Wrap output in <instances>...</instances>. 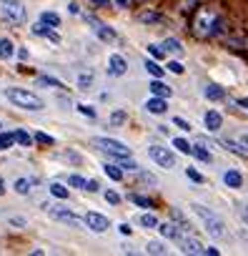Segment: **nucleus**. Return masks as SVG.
Wrapping results in <instances>:
<instances>
[{
    "instance_id": "nucleus-1",
    "label": "nucleus",
    "mask_w": 248,
    "mask_h": 256,
    "mask_svg": "<svg viewBox=\"0 0 248 256\" xmlns=\"http://www.w3.org/2000/svg\"><path fill=\"white\" fill-rule=\"evenodd\" d=\"M223 28H226L223 18L211 8H203L193 20V33L198 35V38H213V35L223 33Z\"/></svg>"
},
{
    "instance_id": "nucleus-2",
    "label": "nucleus",
    "mask_w": 248,
    "mask_h": 256,
    "mask_svg": "<svg viewBox=\"0 0 248 256\" xmlns=\"http://www.w3.org/2000/svg\"><path fill=\"white\" fill-rule=\"evenodd\" d=\"M191 208L200 216V221H203L205 231H208L213 239H223V236H226V224L221 221V218H218L211 208H205V206H200V204H193Z\"/></svg>"
},
{
    "instance_id": "nucleus-3",
    "label": "nucleus",
    "mask_w": 248,
    "mask_h": 256,
    "mask_svg": "<svg viewBox=\"0 0 248 256\" xmlns=\"http://www.w3.org/2000/svg\"><path fill=\"white\" fill-rule=\"evenodd\" d=\"M5 98L15 103L18 108H25V111H40L43 108V101L25 88H5Z\"/></svg>"
},
{
    "instance_id": "nucleus-4",
    "label": "nucleus",
    "mask_w": 248,
    "mask_h": 256,
    "mask_svg": "<svg viewBox=\"0 0 248 256\" xmlns=\"http://www.w3.org/2000/svg\"><path fill=\"white\" fill-rule=\"evenodd\" d=\"M93 143L98 146V149L103 151V154H108V156H113V158H131V149L126 143H120V141H115V138H93Z\"/></svg>"
},
{
    "instance_id": "nucleus-5",
    "label": "nucleus",
    "mask_w": 248,
    "mask_h": 256,
    "mask_svg": "<svg viewBox=\"0 0 248 256\" xmlns=\"http://www.w3.org/2000/svg\"><path fill=\"white\" fill-rule=\"evenodd\" d=\"M0 18L10 25H20V23H25V8L18 0H3L0 3Z\"/></svg>"
},
{
    "instance_id": "nucleus-6",
    "label": "nucleus",
    "mask_w": 248,
    "mask_h": 256,
    "mask_svg": "<svg viewBox=\"0 0 248 256\" xmlns=\"http://www.w3.org/2000/svg\"><path fill=\"white\" fill-rule=\"evenodd\" d=\"M148 154H150V158H153L158 166H163V168H173V166H176V156H173V151L163 149V146H150Z\"/></svg>"
},
{
    "instance_id": "nucleus-7",
    "label": "nucleus",
    "mask_w": 248,
    "mask_h": 256,
    "mask_svg": "<svg viewBox=\"0 0 248 256\" xmlns=\"http://www.w3.org/2000/svg\"><path fill=\"white\" fill-rule=\"evenodd\" d=\"M46 211H48V216H53L55 221H63V224H70V226H80V218L73 213V211H68V208H63V206H46Z\"/></svg>"
},
{
    "instance_id": "nucleus-8",
    "label": "nucleus",
    "mask_w": 248,
    "mask_h": 256,
    "mask_svg": "<svg viewBox=\"0 0 248 256\" xmlns=\"http://www.w3.org/2000/svg\"><path fill=\"white\" fill-rule=\"evenodd\" d=\"M83 221H86V226H88L91 231H96V234H103V231H108V226H110L108 218L100 216V213H96V211H88Z\"/></svg>"
},
{
    "instance_id": "nucleus-9",
    "label": "nucleus",
    "mask_w": 248,
    "mask_h": 256,
    "mask_svg": "<svg viewBox=\"0 0 248 256\" xmlns=\"http://www.w3.org/2000/svg\"><path fill=\"white\" fill-rule=\"evenodd\" d=\"M128 70V60L123 58V55H118V53H113L110 58H108V76H123V73Z\"/></svg>"
},
{
    "instance_id": "nucleus-10",
    "label": "nucleus",
    "mask_w": 248,
    "mask_h": 256,
    "mask_svg": "<svg viewBox=\"0 0 248 256\" xmlns=\"http://www.w3.org/2000/svg\"><path fill=\"white\" fill-rule=\"evenodd\" d=\"M88 23L93 25V33L98 35L100 41H105V43H113V41H115V30L108 28L105 23H100V20H96V18H88Z\"/></svg>"
},
{
    "instance_id": "nucleus-11",
    "label": "nucleus",
    "mask_w": 248,
    "mask_h": 256,
    "mask_svg": "<svg viewBox=\"0 0 248 256\" xmlns=\"http://www.w3.org/2000/svg\"><path fill=\"white\" fill-rule=\"evenodd\" d=\"M178 246L183 254H208V246H203L198 239H191V236H183L178 241Z\"/></svg>"
},
{
    "instance_id": "nucleus-12",
    "label": "nucleus",
    "mask_w": 248,
    "mask_h": 256,
    "mask_svg": "<svg viewBox=\"0 0 248 256\" xmlns=\"http://www.w3.org/2000/svg\"><path fill=\"white\" fill-rule=\"evenodd\" d=\"M158 231H160L165 239H171V241H181V239L186 236V231H188V229L176 226V224H158Z\"/></svg>"
},
{
    "instance_id": "nucleus-13",
    "label": "nucleus",
    "mask_w": 248,
    "mask_h": 256,
    "mask_svg": "<svg viewBox=\"0 0 248 256\" xmlns=\"http://www.w3.org/2000/svg\"><path fill=\"white\" fill-rule=\"evenodd\" d=\"M203 123H205V128H208L211 133H216V131H221V126H223V116L218 113V111H208L203 116Z\"/></svg>"
},
{
    "instance_id": "nucleus-14",
    "label": "nucleus",
    "mask_w": 248,
    "mask_h": 256,
    "mask_svg": "<svg viewBox=\"0 0 248 256\" xmlns=\"http://www.w3.org/2000/svg\"><path fill=\"white\" fill-rule=\"evenodd\" d=\"M15 55V46L10 38H0V60H10Z\"/></svg>"
},
{
    "instance_id": "nucleus-15",
    "label": "nucleus",
    "mask_w": 248,
    "mask_h": 256,
    "mask_svg": "<svg viewBox=\"0 0 248 256\" xmlns=\"http://www.w3.org/2000/svg\"><path fill=\"white\" fill-rule=\"evenodd\" d=\"M163 51H165V55H183V46H181V41H176V38H165L163 41Z\"/></svg>"
},
{
    "instance_id": "nucleus-16",
    "label": "nucleus",
    "mask_w": 248,
    "mask_h": 256,
    "mask_svg": "<svg viewBox=\"0 0 248 256\" xmlns=\"http://www.w3.org/2000/svg\"><path fill=\"white\" fill-rule=\"evenodd\" d=\"M146 108H148V113H155V116H160V113H165V101H163L160 96H155V98L146 101Z\"/></svg>"
},
{
    "instance_id": "nucleus-17",
    "label": "nucleus",
    "mask_w": 248,
    "mask_h": 256,
    "mask_svg": "<svg viewBox=\"0 0 248 256\" xmlns=\"http://www.w3.org/2000/svg\"><path fill=\"white\" fill-rule=\"evenodd\" d=\"M223 181H226L228 189H241V186H243V176H241L238 171H226V173H223Z\"/></svg>"
},
{
    "instance_id": "nucleus-18",
    "label": "nucleus",
    "mask_w": 248,
    "mask_h": 256,
    "mask_svg": "<svg viewBox=\"0 0 248 256\" xmlns=\"http://www.w3.org/2000/svg\"><path fill=\"white\" fill-rule=\"evenodd\" d=\"M33 35H48V38H50L53 43H58V41H60L58 35H55V33L50 30V25H46L43 20H40V23H35V25H33Z\"/></svg>"
},
{
    "instance_id": "nucleus-19",
    "label": "nucleus",
    "mask_w": 248,
    "mask_h": 256,
    "mask_svg": "<svg viewBox=\"0 0 248 256\" xmlns=\"http://www.w3.org/2000/svg\"><path fill=\"white\" fill-rule=\"evenodd\" d=\"M148 88H150V93H153V96H160V98H171V96H173V91H171L168 86H165V83H160L158 78H155Z\"/></svg>"
},
{
    "instance_id": "nucleus-20",
    "label": "nucleus",
    "mask_w": 248,
    "mask_h": 256,
    "mask_svg": "<svg viewBox=\"0 0 248 256\" xmlns=\"http://www.w3.org/2000/svg\"><path fill=\"white\" fill-rule=\"evenodd\" d=\"M193 156H196L198 161H203V163H211V161H213L211 151H205L203 143H196V146H193Z\"/></svg>"
},
{
    "instance_id": "nucleus-21",
    "label": "nucleus",
    "mask_w": 248,
    "mask_h": 256,
    "mask_svg": "<svg viewBox=\"0 0 248 256\" xmlns=\"http://www.w3.org/2000/svg\"><path fill=\"white\" fill-rule=\"evenodd\" d=\"M203 96L205 98H211V101H221L226 93H223V88L221 86H216V83H211V86H205V91H203Z\"/></svg>"
},
{
    "instance_id": "nucleus-22",
    "label": "nucleus",
    "mask_w": 248,
    "mask_h": 256,
    "mask_svg": "<svg viewBox=\"0 0 248 256\" xmlns=\"http://www.w3.org/2000/svg\"><path fill=\"white\" fill-rule=\"evenodd\" d=\"M40 20H43L46 25H50V28H58V25H60V15H58V13H50V10L40 13Z\"/></svg>"
},
{
    "instance_id": "nucleus-23",
    "label": "nucleus",
    "mask_w": 248,
    "mask_h": 256,
    "mask_svg": "<svg viewBox=\"0 0 248 256\" xmlns=\"http://www.w3.org/2000/svg\"><path fill=\"white\" fill-rule=\"evenodd\" d=\"M223 146H226V149H231L236 156H248V149H246L241 141H238V143H236V141H223Z\"/></svg>"
},
{
    "instance_id": "nucleus-24",
    "label": "nucleus",
    "mask_w": 248,
    "mask_h": 256,
    "mask_svg": "<svg viewBox=\"0 0 248 256\" xmlns=\"http://www.w3.org/2000/svg\"><path fill=\"white\" fill-rule=\"evenodd\" d=\"M146 251H148V254H168V246H165L163 241H148V244H146Z\"/></svg>"
},
{
    "instance_id": "nucleus-25",
    "label": "nucleus",
    "mask_w": 248,
    "mask_h": 256,
    "mask_svg": "<svg viewBox=\"0 0 248 256\" xmlns=\"http://www.w3.org/2000/svg\"><path fill=\"white\" fill-rule=\"evenodd\" d=\"M141 226H146V229H158V218L153 216V213H141Z\"/></svg>"
},
{
    "instance_id": "nucleus-26",
    "label": "nucleus",
    "mask_w": 248,
    "mask_h": 256,
    "mask_svg": "<svg viewBox=\"0 0 248 256\" xmlns=\"http://www.w3.org/2000/svg\"><path fill=\"white\" fill-rule=\"evenodd\" d=\"M146 70L150 73V76H153V78H160V76H163V73H165V68H160V65H158L155 60H146Z\"/></svg>"
},
{
    "instance_id": "nucleus-27",
    "label": "nucleus",
    "mask_w": 248,
    "mask_h": 256,
    "mask_svg": "<svg viewBox=\"0 0 248 256\" xmlns=\"http://www.w3.org/2000/svg\"><path fill=\"white\" fill-rule=\"evenodd\" d=\"M103 171H105V176H108V178H113V181H120V178H123V173H120V166L105 163V166H103Z\"/></svg>"
},
{
    "instance_id": "nucleus-28",
    "label": "nucleus",
    "mask_w": 248,
    "mask_h": 256,
    "mask_svg": "<svg viewBox=\"0 0 248 256\" xmlns=\"http://www.w3.org/2000/svg\"><path fill=\"white\" fill-rule=\"evenodd\" d=\"M68 184H70L73 189H83V191H86V186H88V181L83 178V176H78V173H73V176H68Z\"/></svg>"
},
{
    "instance_id": "nucleus-29",
    "label": "nucleus",
    "mask_w": 248,
    "mask_h": 256,
    "mask_svg": "<svg viewBox=\"0 0 248 256\" xmlns=\"http://www.w3.org/2000/svg\"><path fill=\"white\" fill-rule=\"evenodd\" d=\"M15 143V133H0V151H8Z\"/></svg>"
},
{
    "instance_id": "nucleus-30",
    "label": "nucleus",
    "mask_w": 248,
    "mask_h": 256,
    "mask_svg": "<svg viewBox=\"0 0 248 256\" xmlns=\"http://www.w3.org/2000/svg\"><path fill=\"white\" fill-rule=\"evenodd\" d=\"M13 189H15L20 196H25V194H30V181H28V178H18L15 184H13Z\"/></svg>"
},
{
    "instance_id": "nucleus-31",
    "label": "nucleus",
    "mask_w": 248,
    "mask_h": 256,
    "mask_svg": "<svg viewBox=\"0 0 248 256\" xmlns=\"http://www.w3.org/2000/svg\"><path fill=\"white\" fill-rule=\"evenodd\" d=\"M126 121H128V113H126V111H113V113H110V123H113V126H123Z\"/></svg>"
},
{
    "instance_id": "nucleus-32",
    "label": "nucleus",
    "mask_w": 248,
    "mask_h": 256,
    "mask_svg": "<svg viewBox=\"0 0 248 256\" xmlns=\"http://www.w3.org/2000/svg\"><path fill=\"white\" fill-rule=\"evenodd\" d=\"M91 83H93V73H80V76H78V88L88 91Z\"/></svg>"
},
{
    "instance_id": "nucleus-33",
    "label": "nucleus",
    "mask_w": 248,
    "mask_h": 256,
    "mask_svg": "<svg viewBox=\"0 0 248 256\" xmlns=\"http://www.w3.org/2000/svg\"><path fill=\"white\" fill-rule=\"evenodd\" d=\"M15 141H18L20 146H25V149H28V146L33 143V138H30V133H25L23 128H18V131H15Z\"/></svg>"
},
{
    "instance_id": "nucleus-34",
    "label": "nucleus",
    "mask_w": 248,
    "mask_h": 256,
    "mask_svg": "<svg viewBox=\"0 0 248 256\" xmlns=\"http://www.w3.org/2000/svg\"><path fill=\"white\" fill-rule=\"evenodd\" d=\"M138 20H141V23H158V20H160V15H158V13H153V10H143V13L138 15Z\"/></svg>"
},
{
    "instance_id": "nucleus-35",
    "label": "nucleus",
    "mask_w": 248,
    "mask_h": 256,
    "mask_svg": "<svg viewBox=\"0 0 248 256\" xmlns=\"http://www.w3.org/2000/svg\"><path fill=\"white\" fill-rule=\"evenodd\" d=\"M50 194H53L55 199H68V189H65L63 184H50Z\"/></svg>"
},
{
    "instance_id": "nucleus-36",
    "label": "nucleus",
    "mask_w": 248,
    "mask_h": 256,
    "mask_svg": "<svg viewBox=\"0 0 248 256\" xmlns=\"http://www.w3.org/2000/svg\"><path fill=\"white\" fill-rule=\"evenodd\" d=\"M173 146H176V149H178L181 154H193V146H191L188 141H183V138H176V141H173Z\"/></svg>"
},
{
    "instance_id": "nucleus-37",
    "label": "nucleus",
    "mask_w": 248,
    "mask_h": 256,
    "mask_svg": "<svg viewBox=\"0 0 248 256\" xmlns=\"http://www.w3.org/2000/svg\"><path fill=\"white\" fill-rule=\"evenodd\" d=\"M38 83H43V86H53V88H63V83H60V81L48 78V76H40V78H38Z\"/></svg>"
},
{
    "instance_id": "nucleus-38",
    "label": "nucleus",
    "mask_w": 248,
    "mask_h": 256,
    "mask_svg": "<svg viewBox=\"0 0 248 256\" xmlns=\"http://www.w3.org/2000/svg\"><path fill=\"white\" fill-rule=\"evenodd\" d=\"M148 53H150L153 58H163V55H165L163 46H155V43H150V46H148Z\"/></svg>"
},
{
    "instance_id": "nucleus-39",
    "label": "nucleus",
    "mask_w": 248,
    "mask_h": 256,
    "mask_svg": "<svg viewBox=\"0 0 248 256\" xmlns=\"http://www.w3.org/2000/svg\"><path fill=\"white\" fill-rule=\"evenodd\" d=\"M35 141H38V143H46V146H53V143H55V138L48 136V133H35Z\"/></svg>"
},
{
    "instance_id": "nucleus-40",
    "label": "nucleus",
    "mask_w": 248,
    "mask_h": 256,
    "mask_svg": "<svg viewBox=\"0 0 248 256\" xmlns=\"http://www.w3.org/2000/svg\"><path fill=\"white\" fill-rule=\"evenodd\" d=\"M120 168H126V171H138V163L133 158H120Z\"/></svg>"
},
{
    "instance_id": "nucleus-41",
    "label": "nucleus",
    "mask_w": 248,
    "mask_h": 256,
    "mask_svg": "<svg viewBox=\"0 0 248 256\" xmlns=\"http://www.w3.org/2000/svg\"><path fill=\"white\" fill-rule=\"evenodd\" d=\"M186 176H188L191 181H196V184H203V176H200V173H198L196 168H191V166L186 168Z\"/></svg>"
},
{
    "instance_id": "nucleus-42",
    "label": "nucleus",
    "mask_w": 248,
    "mask_h": 256,
    "mask_svg": "<svg viewBox=\"0 0 248 256\" xmlns=\"http://www.w3.org/2000/svg\"><path fill=\"white\" fill-rule=\"evenodd\" d=\"M78 111L83 113V116H88V118H96V111L91 105H86V103H78Z\"/></svg>"
},
{
    "instance_id": "nucleus-43",
    "label": "nucleus",
    "mask_w": 248,
    "mask_h": 256,
    "mask_svg": "<svg viewBox=\"0 0 248 256\" xmlns=\"http://www.w3.org/2000/svg\"><path fill=\"white\" fill-rule=\"evenodd\" d=\"M131 201H133V204H138V206H143V208H150V201H148L146 196H138V194H133V196H131Z\"/></svg>"
},
{
    "instance_id": "nucleus-44",
    "label": "nucleus",
    "mask_w": 248,
    "mask_h": 256,
    "mask_svg": "<svg viewBox=\"0 0 248 256\" xmlns=\"http://www.w3.org/2000/svg\"><path fill=\"white\" fill-rule=\"evenodd\" d=\"M138 173H141V181H143V184H150V186H155V184H158L153 173H146V171H138Z\"/></svg>"
},
{
    "instance_id": "nucleus-45",
    "label": "nucleus",
    "mask_w": 248,
    "mask_h": 256,
    "mask_svg": "<svg viewBox=\"0 0 248 256\" xmlns=\"http://www.w3.org/2000/svg\"><path fill=\"white\" fill-rule=\"evenodd\" d=\"M168 70L176 73V76H181V73H183V65H181L178 60H171V63H168Z\"/></svg>"
},
{
    "instance_id": "nucleus-46",
    "label": "nucleus",
    "mask_w": 248,
    "mask_h": 256,
    "mask_svg": "<svg viewBox=\"0 0 248 256\" xmlns=\"http://www.w3.org/2000/svg\"><path fill=\"white\" fill-rule=\"evenodd\" d=\"M105 201H108V204H113V206H115V204H120V196H118V194H115V191H105Z\"/></svg>"
},
{
    "instance_id": "nucleus-47",
    "label": "nucleus",
    "mask_w": 248,
    "mask_h": 256,
    "mask_svg": "<svg viewBox=\"0 0 248 256\" xmlns=\"http://www.w3.org/2000/svg\"><path fill=\"white\" fill-rule=\"evenodd\" d=\"M173 123H176L181 131H191V123H188V121H183V118H173Z\"/></svg>"
},
{
    "instance_id": "nucleus-48",
    "label": "nucleus",
    "mask_w": 248,
    "mask_h": 256,
    "mask_svg": "<svg viewBox=\"0 0 248 256\" xmlns=\"http://www.w3.org/2000/svg\"><path fill=\"white\" fill-rule=\"evenodd\" d=\"M118 231H120L123 236H131V226H128V224H120V226H118Z\"/></svg>"
},
{
    "instance_id": "nucleus-49",
    "label": "nucleus",
    "mask_w": 248,
    "mask_h": 256,
    "mask_svg": "<svg viewBox=\"0 0 248 256\" xmlns=\"http://www.w3.org/2000/svg\"><path fill=\"white\" fill-rule=\"evenodd\" d=\"M86 191L96 194V191H98V181H88V186H86Z\"/></svg>"
},
{
    "instance_id": "nucleus-50",
    "label": "nucleus",
    "mask_w": 248,
    "mask_h": 256,
    "mask_svg": "<svg viewBox=\"0 0 248 256\" xmlns=\"http://www.w3.org/2000/svg\"><path fill=\"white\" fill-rule=\"evenodd\" d=\"M236 103H238V105H241V108H243V111H246V113H248V98H238V101H236Z\"/></svg>"
},
{
    "instance_id": "nucleus-51",
    "label": "nucleus",
    "mask_w": 248,
    "mask_h": 256,
    "mask_svg": "<svg viewBox=\"0 0 248 256\" xmlns=\"http://www.w3.org/2000/svg\"><path fill=\"white\" fill-rule=\"evenodd\" d=\"M113 3H115L118 8H128V5H131V0H113Z\"/></svg>"
},
{
    "instance_id": "nucleus-52",
    "label": "nucleus",
    "mask_w": 248,
    "mask_h": 256,
    "mask_svg": "<svg viewBox=\"0 0 248 256\" xmlns=\"http://www.w3.org/2000/svg\"><path fill=\"white\" fill-rule=\"evenodd\" d=\"M13 226H25V218H10Z\"/></svg>"
},
{
    "instance_id": "nucleus-53",
    "label": "nucleus",
    "mask_w": 248,
    "mask_h": 256,
    "mask_svg": "<svg viewBox=\"0 0 248 256\" xmlns=\"http://www.w3.org/2000/svg\"><path fill=\"white\" fill-rule=\"evenodd\" d=\"M68 10H70L73 15H78V13H80V8H78V3H70V5H68Z\"/></svg>"
},
{
    "instance_id": "nucleus-54",
    "label": "nucleus",
    "mask_w": 248,
    "mask_h": 256,
    "mask_svg": "<svg viewBox=\"0 0 248 256\" xmlns=\"http://www.w3.org/2000/svg\"><path fill=\"white\" fill-rule=\"evenodd\" d=\"M238 141H241V143H243V146H246V149H248V133H243V136H241V138H238Z\"/></svg>"
},
{
    "instance_id": "nucleus-55",
    "label": "nucleus",
    "mask_w": 248,
    "mask_h": 256,
    "mask_svg": "<svg viewBox=\"0 0 248 256\" xmlns=\"http://www.w3.org/2000/svg\"><path fill=\"white\" fill-rule=\"evenodd\" d=\"M93 5H108V0H91Z\"/></svg>"
},
{
    "instance_id": "nucleus-56",
    "label": "nucleus",
    "mask_w": 248,
    "mask_h": 256,
    "mask_svg": "<svg viewBox=\"0 0 248 256\" xmlns=\"http://www.w3.org/2000/svg\"><path fill=\"white\" fill-rule=\"evenodd\" d=\"M5 194V184H3V178H0V196Z\"/></svg>"
},
{
    "instance_id": "nucleus-57",
    "label": "nucleus",
    "mask_w": 248,
    "mask_h": 256,
    "mask_svg": "<svg viewBox=\"0 0 248 256\" xmlns=\"http://www.w3.org/2000/svg\"><path fill=\"white\" fill-rule=\"evenodd\" d=\"M246 46H248V43H246Z\"/></svg>"
}]
</instances>
